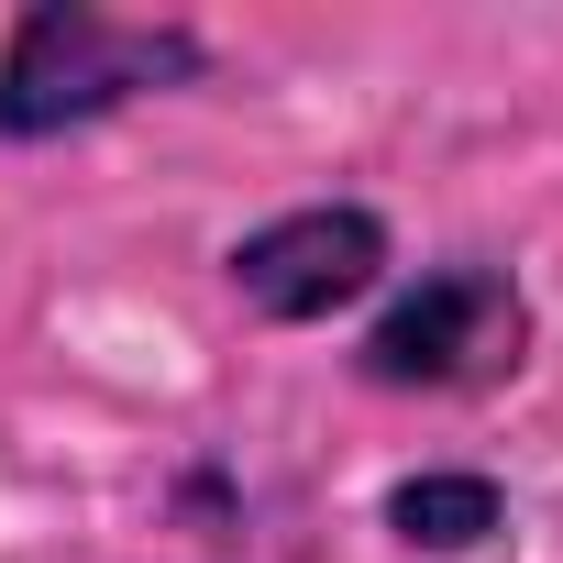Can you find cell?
<instances>
[{"instance_id":"obj_1","label":"cell","mask_w":563,"mask_h":563,"mask_svg":"<svg viewBox=\"0 0 563 563\" xmlns=\"http://www.w3.org/2000/svg\"><path fill=\"white\" fill-rule=\"evenodd\" d=\"M210 78V34L188 12H111V0H23L0 23V144L34 155L122 122L133 100H177Z\"/></svg>"},{"instance_id":"obj_2","label":"cell","mask_w":563,"mask_h":563,"mask_svg":"<svg viewBox=\"0 0 563 563\" xmlns=\"http://www.w3.org/2000/svg\"><path fill=\"white\" fill-rule=\"evenodd\" d=\"M541 310L519 288V265L497 254H442V265H398V288L354 321V387L376 398H486L530 365Z\"/></svg>"},{"instance_id":"obj_3","label":"cell","mask_w":563,"mask_h":563,"mask_svg":"<svg viewBox=\"0 0 563 563\" xmlns=\"http://www.w3.org/2000/svg\"><path fill=\"white\" fill-rule=\"evenodd\" d=\"M221 288L243 299V321L265 332H332V321H365L387 288H398V221L354 188H321V199H288L221 243Z\"/></svg>"},{"instance_id":"obj_4","label":"cell","mask_w":563,"mask_h":563,"mask_svg":"<svg viewBox=\"0 0 563 563\" xmlns=\"http://www.w3.org/2000/svg\"><path fill=\"white\" fill-rule=\"evenodd\" d=\"M508 486L486 475V464H409V475H387V497H376V530L398 541V552H420V563H475V552H497L508 541Z\"/></svg>"}]
</instances>
